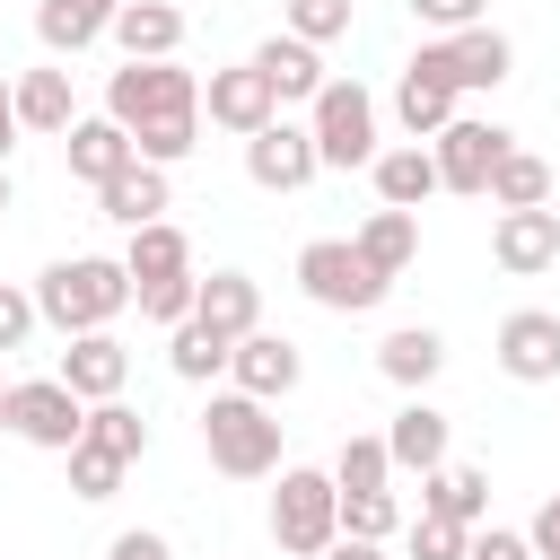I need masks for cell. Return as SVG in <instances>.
I'll return each instance as SVG.
<instances>
[{
    "label": "cell",
    "mask_w": 560,
    "mask_h": 560,
    "mask_svg": "<svg viewBox=\"0 0 560 560\" xmlns=\"http://www.w3.org/2000/svg\"><path fill=\"white\" fill-rule=\"evenodd\" d=\"M131 298H140V289H131L122 254H61V262L35 271V315H44L61 341H79V332H114V315H122Z\"/></svg>",
    "instance_id": "1"
},
{
    "label": "cell",
    "mask_w": 560,
    "mask_h": 560,
    "mask_svg": "<svg viewBox=\"0 0 560 560\" xmlns=\"http://www.w3.org/2000/svg\"><path fill=\"white\" fill-rule=\"evenodd\" d=\"M201 455L228 472V481H271L280 472V420H271V402H254V394H210V411H201Z\"/></svg>",
    "instance_id": "2"
},
{
    "label": "cell",
    "mask_w": 560,
    "mask_h": 560,
    "mask_svg": "<svg viewBox=\"0 0 560 560\" xmlns=\"http://www.w3.org/2000/svg\"><path fill=\"white\" fill-rule=\"evenodd\" d=\"M271 542L289 560H324L341 542V481L315 472V464H280V490H271Z\"/></svg>",
    "instance_id": "3"
},
{
    "label": "cell",
    "mask_w": 560,
    "mask_h": 560,
    "mask_svg": "<svg viewBox=\"0 0 560 560\" xmlns=\"http://www.w3.org/2000/svg\"><path fill=\"white\" fill-rule=\"evenodd\" d=\"M298 289L315 298V306H332V315H368V306H385V271L350 245V236H315V245H298Z\"/></svg>",
    "instance_id": "4"
},
{
    "label": "cell",
    "mask_w": 560,
    "mask_h": 560,
    "mask_svg": "<svg viewBox=\"0 0 560 560\" xmlns=\"http://www.w3.org/2000/svg\"><path fill=\"white\" fill-rule=\"evenodd\" d=\"M105 114H114L122 131H149V122H166V114H201V79H192L184 61H122V70L105 79Z\"/></svg>",
    "instance_id": "5"
},
{
    "label": "cell",
    "mask_w": 560,
    "mask_h": 560,
    "mask_svg": "<svg viewBox=\"0 0 560 560\" xmlns=\"http://www.w3.org/2000/svg\"><path fill=\"white\" fill-rule=\"evenodd\" d=\"M306 131H315V158L324 166H376V96L359 79H332L315 105H306Z\"/></svg>",
    "instance_id": "6"
},
{
    "label": "cell",
    "mask_w": 560,
    "mask_h": 560,
    "mask_svg": "<svg viewBox=\"0 0 560 560\" xmlns=\"http://www.w3.org/2000/svg\"><path fill=\"white\" fill-rule=\"evenodd\" d=\"M9 438L44 446V455H70L88 438V402L61 385V376H18L9 385Z\"/></svg>",
    "instance_id": "7"
},
{
    "label": "cell",
    "mask_w": 560,
    "mask_h": 560,
    "mask_svg": "<svg viewBox=\"0 0 560 560\" xmlns=\"http://www.w3.org/2000/svg\"><path fill=\"white\" fill-rule=\"evenodd\" d=\"M508 149H516V131H499V122H481V114H455V122L429 140L438 184H446V192H472V201H490V175H499Z\"/></svg>",
    "instance_id": "8"
},
{
    "label": "cell",
    "mask_w": 560,
    "mask_h": 560,
    "mask_svg": "<svg viewBox=\"0 0 560 560\" xmlns=\"http://www.w3.org/2000/svg\"><path fill=\"white\" fill-rule=\"evenodd\" d=\"M455 96H464V88L446 79V52H438V35H429V44L402 61V79H394V122H402V140L429 149V140L455 122Z\"/></svg>",
    "instance_id": "9"
},
{
    "label": "cell",
    "mask_w": 560,
    "mask_h": 560,
    "mask_svg": "<svg viewBox=\"0 0 560 560\" xmlns=\"http://www.w3.org/2000/svg\"><path fill=\"white\" fill-rule=\"evenodd\" d=\"M201 114H210L219 131L254 140V131L280 122V96H271V79H262L254 61H236V70H210V79H201Z\"/></svg>",
    "instance_id": "10"
},
{
    "label": "cell",
    "mask_w": 560,
    "mask_h": 560,
    "mask_svg": "<svg viewBox=\"0 0 560 560\" xmlns=\"http://www.w3.org/2000/svg\"><path fill=\"white\" fill-rule=\"evenodd\" d=\"M245 175H254L262 192H306V184L324 175V158H315V131L280 114L271 131H254V140H245Z\"/></svg>",
    "instance_id": "11"
},
{
    "label": "cell",
    "mask_w": 560,
    "mask_h": 560,
    "mask_svg": "<svg viewBox=\"0 0 560 560\" xmlns=\"http://www.w3.org/2000/svg\"><path fill=\"white\" fill-rule=\"evenodd\" d=\"M499 376H516V385H551L560 376V315H542V306H516V315H499Z\"/></svg>",
    "instance_id": "12"
},
{
    "label": "cell",
    "mask_w": 560,
    "mask_h": 560,
    "mask_svg": "<svg viewBox=\"0 0 560 560\" xmlns=\"http://www.w3.org/2000/svg\"><path fill=\"white\" fill-rule=\"evenodd\" d=\"M490 262L508 280H534L560 262V210H499L490 219Z\"/></svg>",
    "instance_id": "13"
},
{
    "label": "cell",
    "mask_w": 560,
    "mask_h": 560,
    "mask_svg": "<svg viewBox=\"0 0 560 560\" xmlns=\"http://www.w3.org/2000/svg\"><path fill=\"white\" fill-rule=\"evenodd\" d=\"M298 376H306V359H298V341H289V332H245V341H236V359H228V385H236V394H254V402L298 394Z\"/></svg>",
    "instance_id": "14"
},
{
    "label": "cell",
    "mask_w": 560,
    "mask_h": 560,
    "mask_svg": "<svg viewBox=\"0 0 560 560\" xmlns=\"http://www.w3.org/2000/svg\"><path fill=\"white\" fill-rule=\"evenodd\" d=\"M245 61H254V70L271 79V96H280V105H315V96L332 88V70H324V52H315V44H298L289 26H280V35H262V44L245 52Z\"/></svg>",
    "instance_id": "15"
},
{
    "label": "cell",
    "mask_w": 560,
    "mask_h": 560,
    "mask_svg": "<svg viewBox=\"0 0 560 560\" xmlns=\"http://www.w3.org/2000/svg\"><path fill=\"white\" fill-rule=\"evenodd\" d=\"M79 402H122V385H131V350L114 341V332H79L70 350H61V368H52Z\"/></svg>",
    "instance_id": "16"
},
{
    "label": "cell",
    "mask_w": 560,
    "mask_h": 560,
    "mask_svg": "<svg viewBox=\"0 0 560 560\" xmlns=\"http://www.w3.org/2000/svg\"><path fill=\"white\" fill-rule=\"evenodd\" d=\"M438 52H446V79L472 96V88H508L516 79V44L481 18V26H464V35H438Z\"/></svg>",
    "instance_id": "17"
},
{
    "label": "cell",
    "mask_w": 560,
    "mask_h": 560,
    "mask_svg": "<svg viewBox=\"0 0 560 560\" xmlns=\"http://www.w3.org/2000/svg\"><path fill=\"white\" fill-rule=\"evenodd\" d=\"M385 455H394V472H438V464H455L446 455V411L429 402V394H402V411H394V429H385Z\"/></svg>",
    "instance_id": "18"
},
{
    "label": "cell",
    "mask_w": 560,
    "mask_h": 560,
    "mask_svg": "<svg viewBox=\"0 0 560 560\" xmlns=\"http://www.w3.org/2000/svg\"><path fill=\"white\" fill-rule=\"evenodd\" d=\"M61 149H70V175H79V184H114L122 166H140L131 131H122L114 114H79V122L61 131Z\"/></svg>",
    "instance_id": "19"
},
{
    "label": "cell",
    "mask_w": 560,
    "mask_h": 560,
    "mask_svg": "<svg viewBox=\"0 0 560 560\" xmlns=\"http://www.w3.org/2000/svg\"><path fill=\"white\" fill-rule=\"evenodd\" d=\"M438 368H446V332H438V324H394V332L376 341V376L402 385V394H429Z\"/></svg>",
    "instance_id": "20"
},
{
    "label": "cell",
    "mask_w": 560,
    "mask_h": 560,
    "mask_svg": "<svg viewBox=\"0 0 560 560\" xmlns=\"http://www.w3.org/2000/svg\"><path fill=\"white\" fill-rule=\"evenodd\" d=\"M9 88H18V122H26L35 140H61V131L79 122V96H70V70H61V61H35V70H18Z\"/></svg>",
    "instance_id": "21"
},
{
    "label": "cell",
    "mask_w": 560,
    "mask_h": 560,
    "mask_svg": "<svg viewBox=\"0 0 560 560\" xmlns=\"http://www.w3.org/2000/svg\"><path fill=\"white\" fill-rule=\"evenodd\" d=\"M114 18H122V0H35V35H44L52 61H70L96 35H114Z\"/></svg>",
    "instance_id": "22"
},
{
    "label": "cell",
    "mask_w": 560,
    "mask_h": 560,
    "mask_svg": "<svg viewBox=\"0 0 560 560\" xmlns=\"http://www.w3.org/2000/svg\"><path fill=\"white\" fill-rule=\"evenodd\" d=\"M122 271H131V289L184 280V271H192V236H184L175 219H149V228H131V236H122Z\"/></svg>",
    "instance_id": "23"
},
{
    "label": "cell",
    "mask_w": 560,
    "mask_h": 560,
    "mask_svg": "<svg viewBox=\"0 0 560 560\" xmlns=\"http://www.w3.org/2000/svg\"><path fill=\"white\" fill-rule=\"evenodd\" d=\"M420 516H446V525H490V472L481 464H438L420 481Z\"/></svg>",
    "instance_id": "24"
},
{
    "label": "cell",
    "mask_w": 560,
    "mask_h": 560,
    "mask_svg": "<svg viewBox=\"0 0 560 560\" xmlns=\"http://www.w3.org/2000/svg\"><path fill=\"white\" fill-rule=\"evenodd\" d=\"M114 44H122V61H175L184 52V9L175 0H122Z\"/></svg>",
    "instance_id": "25"
},
{
    "label": "cell",
    "mask_w": 560,
    "mask_h": 560,
    "mask_svg": "<svg viewBox=\"0 0 560 560\" xmlns=\"http://www.w3.org/2000/svg\"><path fill=\"white\" fill-rule=\"evenodd\" d=\"M210 332H228V341H245V332H262V280L254 271H210L201 280V306H192Z\"/></svg>",
    "instance_id": "26"
},
{
    "label": "cell",
    "mask_w": 560,
    "mask_h": 560,
    "mask_svg": "<svg viewBox=\"0 0 560 560\" xmlns=\"http://www.w3.org/2000/svg\"><path fill=\"white\" fill-rule=\"evenodd\" d=\"M368 175H376V201H385V210H420L429 192H446V184H438V158H429L420 140L376 149V166H368Z\"/></svg>",
    "instance_id": "27"
},
{
    "label": "cell",
    "mask_w": 560,
    "mask_h": 560,
    "mask_svg": "<svg viewBox=\"0 0 560 560\" xmlns=\"http://www.w3.org/2000/svg\"><path fill=\"white\" fill-rule=\"evenodd\" d=\"M96 210H105L122 236H131V228H149V219H166V166H149V158H140V166H122L114 184H96Z\"/></svg>",
    "instance_id": "28"
},
{
    "label": "cell",
    "mask_w": 560,
    "mask_h": 560,
    "mask_svg": "<svg viewBox=\"0 0 560 560\" xmlns=\"http://www.w3.org/2000/svg\"><path fill=\"white\" fill-rule=\"evenodd\" d=\"M350 245H359L385 280H402V271H411V254H420V210H368Z\"/></svg>",
    "instance_id": "29"
},
{
    "label": "cell",
    "mask_w": 560,
    "mask_h": 560,
    "mask_svg": "<svg viewBox=\"0 0 560 560\" xmlns=\"http://www.w3.org/2000/svg\"><path fill=\"white\" fill-rule=\"evenodd\" d=\"M228 359H236V341H228V332H210L201 315L166 332V368H175L184 385H210V376H228Z\"/></svg>",
    "instance_id": "30"
},
{
    "label": "cell",
    "mask_w": 560,
    "mask_h": 560,
    "mask_svg": "<svg viewBox=\"0 0 560 560\" xmlns=\"http://www.w3.org/2000/svg\"><path fill=\"white\" fill-rule=\"evenodd\" d=\"M490 210H551V166L534 149H508L490 175Z\"/></svg>",
    "instance_id": "31"
},
{
    "label": "cell",
    "mask_w": 560,
    "mask_h": 560,
    "mask_svg": "<svg viewBox=\"0 0 560 560\" xmlns=\"http://www.w3.org/2000/svg\"><path fill=\"white\" fill-rule=\"evenodd\" d=\"M88 446H105L114 464H140L149 455V420L131 402H88Z\"/></svg>",
    "instance_id": "32"
},
{
    "label": "cell",
    "mask_w": 560,
    "mask_h": 560,
    "mask_svg": "<svg viewBox=\"0 0 560 560\" xmlns=\"http://www.w3.org/2000/svg\"><path fill=\"white\" fill-rule=\"evenodd\" d=\"M131 149H140L149 166H184V158L201 149V114H166V122H149V131H131Z\"/></svg>",
    "instance_id": "33"
},
{
    "label": "cell",
    "mask_w": 560,
    "mask_h": 560,
    "mask_svg": "<svg viewBox=\"0 0 560 560\" xmlns=\"http://www.w3.org/2000/svg\"><path fill=\"white\" fill-rule=\"evenodd\" d=\"M332 481H341V490H385V481H394V455H385V438H341V455H332Z\"/></svg>",
    "instance_id": "34"
},
{
    "label": "cell",
    "mask_w": 560,
    "mask_h": 560,
    "mask_svg": "<svg viewBox=\"0 0 560 560\" xmlns=\"http://www.w3.org/2000/svg\"><path fill=\"white\" fill-rule=\"evenodd\" d=\"M394 525H402V499H394V490H341V534L385 542Z\"/></svg>",
    "instance_id": "35"
},
{
    "label": "cell",
    "mask_w": 560,
    "mask_h": 560,
    "mask_svg": "<svg viewBox=\"0 0 560 560\" xmlns=\"http://www.w3.org/2000/svg\"><path fill=\"white\" fill-rule=\"evenodd\" d=\"M61 464H70V499H114V490H122V472H131V464H114V455H105V446H88V438H79Z\"/></svg>",
    "instance_id": "36"
},
{
    "label": "cell",
    "mask_w": 560,
    "mask_h": 560,
    "mask_svg": "<svg viewBox=\"0 0 560 560\" xmlns=\"http://www.w3.org/2000/svg\"><path fill=\"white\" fill-rule=\"evenodd\" d=\"M192 306H201V271H184V280H158V289H140V315L149 324H192Z\"/></svg>",
    "instance_id": "37"
},
{
    "label": "cell",
    "mask_w": 560,
    "mask_h": 560,
    "mask_svg": "<svg viewBox=\"0 0 560 560\" xmlns=\"http://www.w3.org/2000/svg\"><path fill=\"white\" fill-rule=\"evenodd\" d=\"M289 35L324 52L332 35H350V0H298V9H289Z\"/></svg>",
    "instance_id": "38"
},
{
    "label": "cell",
    "mask_w": 560,
    "mask_h": 560,
    "mask_svg": "<svg viewBox=\"0 0 560 560\" xmlns=\"http://www.w3.org/2000/svg\"><path fill=\"white\" fill-rule=\"evenodd\" d=\"M472 551V525H446V516H411V560H464Z\"/></svg>",
    "instance_id": "39"
},
{
    "label": "cell",
    "mask_w": 560,
    "mask_h": 560,
    "mask_svg": "<svg viewBox=\"0 0 560 560\" xmlns=\"http://www.w3.org/2000/svg\"><path fill=\"white\" fill-rule=\"evenodd\" d=\"M35 324H44V315H35V289H9V280H0V359H9V350H26V341H35Z\"/></svg>",
    "instance_id": "40"
},
{
    "label": "cell",
    "mask_w": 560,
    "mask_h": 560,
    "mask_svg": "<svg viewBox=\"0 0 560 560\" xmlns=\"http://www.w3.org/2000/svg\"><path fill=\"white\" fill-rule=\"evenodd\" d=\"M411 18H420L429 35H464V26L490 18V0H411Z\"/></svg>",
    "instance_id": "41"
},
{
    "label": "cell",
    "mask_w": 560,
    "mask_h": 560,
    "mask_svg": "<svg viewBox=\"0 0 560 560\" xmlns=\"http://www.w3.org/2000/svg\"><path fill=\"white\" fill-rule=\"evenodd\" d=\"M464 560H534V542H525V534H516V525H481V534H472V551H464Z\"/></svg>",
    "instance_id": "42"
},
{
    "label": "cell",
    "mask_w": 560,
    "mask_h": 560,
    "mask_svg": "<svg viewBox=\"0 0 560 560\" xmlns=\"http://www.w3.org/2000/svg\"><path fill=\"white\" fill-rule=\"evenodd\" d=\"M105 560H175V542H166V534H149V525H131V534H114V542H105Z\"/></svg>",
    "instance_id": "43"
},
{
    "label": "cell",
    "mask_w": 560,
    "mask_h": 560,
    "mask_svg": "<svg viewBox=\"0 0 560 560\" xmlns=\"http://www.w3.org/2000/svg\"><path fill=\"white\" fill-rule=\"evenodd\" d=\"M525 542H534V560H560V490L534 508V525H525Z\"/></svg>",
    "instance_id": "44"
},
{
    "label": "cell",
    "mask_w": 560,
    "mask_h": 560,
    "mask_svg": "<svg viewBox=\"0 0 560 560\" xmlns=\"http://www.w3.org/2000/svg\"><path fill=\"white\" fill-rule=\"evenodd\" d=\"M18 131H26V122H18V88L0 79V166H9V149H18Z\"/></svg>",
    "instance_id": "45"
},
{
    "label": "cell",
    "mask_w": 560,
    "mask_h": 560,
    "mask_svg": "<svg viewBox=\"0 0 560 560\" xmlns=\"http://www.w3.org/2000/svg\"><path fill=\"white\" fill-rule=\"evenodd\" d=\"M324 560H385V542H359V534H341V542H332Z\"/></svg>",
    "instance_id": "46"
},
{
    "label": "cell",
    "mask_w": 560,
    "mask_h": 560,
    "mask_svg": "<svg viewBox=\"0 0 560 560\" xmlns=\"http://www.w3.org/2000/svg\"><path fill=\"white\" fill-rule=\"evenodd\" d=\"M9 201H18V184H9V166H0V210H9Z\"/></svg>",
    "instance_id": "47"
},
{
    "label": "cell",
    "mask_w": 560,
    "mask_h": 560,
    "mask_svg": "<svg viewBox=\"0 0 560 560\" xmlns=\"http://www.w3.org/2000/svg\"><path fill=\"white\" fill-rule=\"evenodd\" d=\"M0 438H9V385H0Z\"/></svg>",
    "instance_id": "48"
},
{
    "label": "cell",
    "mask_w": 560,
    "mask_h": 560,
    "mask_svg": "<svg viewBox=\"0 0 560 560\" xmlns=\"http://www.w3.org/2000/svg\"><path fill=\"white\" fill-rule=\"evenodd\" d=\"M289 9H298V0H289Z\"/></svg>",
    "instance_id": "49"
}]
</instances>
